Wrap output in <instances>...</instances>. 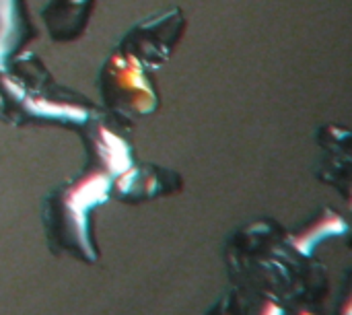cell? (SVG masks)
Segmentation results:
<instances>
[{
  "label": "cell",
  "instance_id": "obj_4",
  "mask_svg": "<svg viewBox=\"0 0 352 315\" xmlns=\"http://www.w3.org/2000/svg\"><path fill=\"white\" fill-rule=\"evenodd\" d=\"M262 315H283V309H280L278 305H274V303H268V305L264 307Z\"/></svg>",
  "mask_w": 352,
  "mask_h": 315
},
{
  "label": "cell",
  "instance_id": "obj_3",
  "mask_svg": "<svg viewBox=\"0 0 352 315\" xmlns=\"http://www.w3.org/2000/svg\"><path fill=\"white\" fill-rule=\"evenodd\" d=\"M346 231V225H344V221L340 219V217H330V219H326V221H322V225H318L316 229H311L309 233H305V235H301L297 241H295V248L301 252V254H305V256H309V252L316 248V243L318 241H322V239H326L324 235H332V233H344Z\"/></svg>",
  "mask_w": 352,
  "mask_h": 315
},
{
  "label": "cell",
  "instance_id": "obj_2",
  "mask_svg": "<svg viewBox=\"0 0 352 315\" xmlns=\"http://www.w3.org/2000/svg\"><path fill=\"white\" fill-rule=\"evenodd\" d=\"M107 186H109V180L105 175H91L87 177L85 182H80L68 196V208L70 213L74 215L76 219V231H78V239L85 243L87 248V229H85V215H87V208L95 206V202L103 200L107 196Z\"/></svg>",
  "mask_w": 352,
  "mask_h": 315
},
{
  "label": "cell",
  "instance_id": "obj_5",
  "mask_svg": "<svg viewBox=\"0 0 352 315\" xmlns=\"http://www.w3.org/2000/svg\"><path fill=\"white\" fill-rule=\"evenodd\" d=\"M301 315H311V314H301Z\"/></svg>",
  "mask_w": 352,
  "mask_h": 315
},
{
  "label": "cell",
  "instance_id": "obj_1",
  "mask_svg": "<svg viewBox=\"0 0 352 315\" xmlns=\"http://www.w3.org/2000/svg\"><path fill=\"white\" fill-rule=\"evenodd\" d=\"M93 0H52L43 10L50 33L58 41H70L85 31Z\"/></svg>",
  "mask_w": 352,
  "mask_h": 315
}]
</instances>
